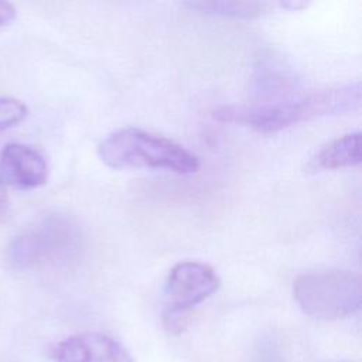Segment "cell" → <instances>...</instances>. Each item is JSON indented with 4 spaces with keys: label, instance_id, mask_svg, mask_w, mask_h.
Segmentation results:
<instances>
[{
    "label": "cell",
    "instance_id": "3957f363",
    "mask_svg": "<svg viewBox=\"0 0 362 362\" xmlns=\"http://www.w3.org/2000/svg\"><path fill=\"white\" fill-rule=\"evenodd\" d=\"M81 247V230L66 215L48 214L20 232L7 247L8 262L18 269L62 264Z\"/></svg>",
    "mask_w": 362,
    "mask_h": 362
},
{
    "label": "cell",
    "instance_id": "4fadbf2b",
    "mask_svg": "<svg viewBox=\"0 0 362 362\" xmlns=\"http://www.w3.org/2000/svg\"><path fill=\"white\" fill-rule=\"evenodd\" d=\"M280 6L291 8V10H300L303 7H307V3H304V1H286V3H280Z\"/></svg>",
    "mask_w": 362,
    "mask_h": 362
},
{
    "label": "cell",
    "instance_id": "6da1fadb",
    "mask_svg": "<svg viewBox=\"0 0 362 362\" xmlns=\"http://www.w3.org/2000/svg\"><path fill=\"white\" fill-rule=\"evenodd\" d=\"M359 103L361 86L356 82L259 105L223 106L215 112V117L249 126L260 133H276L314 117L352 112Z\"/></svg>",
    "mask_w": 362,
    "mask_h": 362
},
{
    "label": "cell",
    "instance_id": "5b68a950",
    "mask_svg": "<svg viewBox=\"0 0 362 362\" xmlns=\"http://www.w3.org/2000/svg\"><path fill=\"white\" fill-rule=\"evenodd\" d=\"M221 286L218 273L208 264L185 260L174 264L168 272L163 315L189 318L191 310L211 297Z\"/></svg>",
    "mask_w": 362,
    "mask_h": 362
},
{
    "label": "cell",
    "instance_id": "30bf717a",
    "mask_svg": "<svg viewBox=\"0 0 362 362\" xmlns=\"http://www.w3.org/2000/svg\"><path fill=\"white\" fill-rule=\"evenodd\" d=\"M28 115L27 106L16 98H0V133L21 123Z\"/></svg>",
    "mask_w": 362,
    "mask_h": 362
},
{
    "label": "cell",
    "instance_id": "7a4b0ae2",
    "mask_svg": "<svg viewBox=\"0 0 362 362\" xmlns=\"http://www.w3.org/2000/svg\"><path fill=\"white\" fill-rule=\"evenodd\" d=\"M98 154L116 170H165L185 175L199 168L198 157L181 144L137 127L119 129L106 136L98 146Z\"/></svg>",
    "mask_w": 362,
    "mask_h": 362
},
{
    "label": "cell",
    "instance_id": "9c48e42d",
    "mask_svg": "<svg viewBox=\"0 0 362 362\" xmlns=\"http://www.w3.org/2000/svg\"><path fill=\"white\" fill-rule=\"evenodd\" d=\"M182 6L205 14L230 18H256L266 11V3L255 1H189Z\"/></svg>",
    "mask_w": 362,
    "mask_h": 362
},
{
    "label": "cell",
    "instance_id": "8992f818",
    "mask_svg": "<svg viewBox=\"0 0 362 362\" xmlns=\"http://www.w3.org/2000/svg\"><path fill=\"white\" fill-rule=\"evenodd\" d=\"M55 362H134L129 351L115 338L100 332L68 337L51 349Z\"/></svg>",
    "mask_w": 362,
    "mask_h": 362
},
{
    "label": "cell",
    "instance_id": "7c38bea8",
    "mask_svg": "<svg viewBox=\"0 0 362 362\" xmlns=\"http://www.w3.org/2000/svg\"><path fill=\"white\" fill-rule=\"evenodd\" d=\"M10 215V197L7 194L4 182L0 180V223Z\"/></svg>",
    "mask_w": 362,
    "mask_h": 362
},
{
    "label": "cell",
    "instance_id": "52a82bcc",
    "mask_svg": "<svg viewBox=\"0 0 362 362\" xmlns=\"http://www.w3.org/2000/svg\"><path fill=\"white\" fill-rule=\"evenodd\" d=\"M48 164L44 156L31 146L8 143L0 151V180L8 185L33 189L44 185Z\"/></svg>",
    "mask_w": 362,
    "mask_h": 362
},
{
    "label": "cell",
    "instance_id": "5bb4252c",
    "mask_svg": "<svg viewBox=\"0 0 362 362\" xmlns=\"http://www.w3.org/2000/svg\"><path fill=\"white\" fill-rule=\"evenodd\" d=\"M339 362H355V361H349V359H344V361H339Z\"/></svg>",
    "mask_w": 362,
    "mask_h": 362
},
{
    "label": "cell",
    "instance_id": "277c9868",
    "mask_svg": "<svg viewBox=\"0 0 362 362\" xmlns=\"http://www.w3.org/2000/svg\"><path fill=\"white\" fill-rule=\"evenodd\" d=\"M293 296L307 315L324 321L341 320L361 308V281L348 270L304 273L296 279Z\"/></svg>",
    "mask_w": 362,
    "mask_h": 362
},
{
    "label": "cell",
    "instance_id": "ba28073f",
    "mask_svg": "<svg viewBox=\"0 0 362 362\" xmlns=\"http://www.w3.org/2000/svg\"><path fill=\"white\" fill-rule=\"evenodd\" d=\"M359 132L342 134L325 144L311 160L313 170H337L354 167L361 163Z\"/></svg>",
    "mask_w": 362,
    "mask_h": 362
},
{
    "label": "cell",
    "instance_id": "8fae6325",
    "mask_svg": "<svg viewBox=\"0 0 362 362\" xmlns=\"http://www.w3.org/2000/svg\"><path fill=\"white\" fill-rule=\"evenodd\" d=\"M16 18V7L8 1H0V28L8 25Z\"/></svg>",
    "mask_w": 362,
    "mask_h": 362
}]
</instances>
